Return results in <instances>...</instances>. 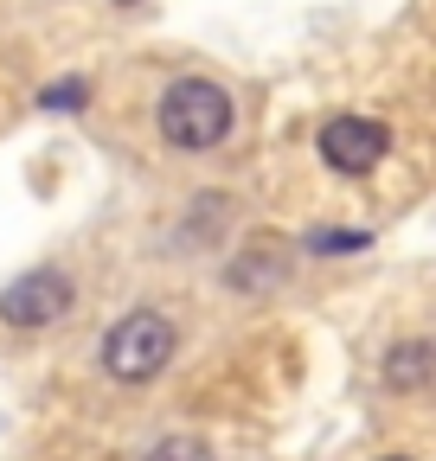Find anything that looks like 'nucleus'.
<instances>
[{"mask_svg":"<svg viewBox=\"0 0 436 461\" xmlns=\"http://www.w3.org/2000/svg\"><path fill=\"white\" fill-rule=\"evenodd\" d=\"M225 135H232V96L212 77H180L160 90V141L168 148L199 154V148H218Z\"/></svg>","mask_w":436,"mask_h":461,"instance_id":"1","label":"nucleus"},{"mask_svg":"<svg viewBox=\"0 0 436 461\" xmlns=\"http://www.w3.org/2000/svg\"><path fill=\"white\" fill-rule=\"evenodd\" d=\"M174 321H160L148 308L123 314L116 327L103 333V372L116 378V384H154L160 372L174 366Z\"/></svg>","mask_w":436,"mask_h":461,"instance_id":"2","label":"nucleus"},{"mask_svg":"<svg viewBox=\"0 0 436 461\" xmlns=\"http://www.w3.org/2000/svg\"><path fill=\"white\" fill-rule=\"evenodd\" d=\"M71 308H77V288H71L65 269H32V276H20V282H7V295H0V321L20 327V333L59 327Z\"/></svg>","mask_w":436,"mask_h":461,"instance_id":"3","label":"nucleus"},{"mask_svg":"<svg viewBox=\"0 0 436 461\" xmlns=\"http://www.w3.org/2000/svg\"><path fill=\"white\" fill-rule=\"evenodd\" d=\"M386 154H392V135H386V122H372V115H334V122L321 129V160L334 173H372Z\"/></svg>","mask_w":436,"mask_h":461,"instance_id":"4","label":"nucleus"},{"mask_svg":"<svg viewBox=\"0 0 436 461\" xmlns=\"http://www.w3.org/2000/svg\"><path fill=\"white\" fill-rule=\"evenodd\" d=\"M436 378V339H398L386 353V384L392 391H423Z\"/></svg>","mask_w":436,"mask_h":461,"instance_id":"5","label":"nucleus"},{"mask_svg":"<svg viewBox=\"0 0 436 461\" xmlns=\"http://www.w3.org/2000/svg\"><path fill=\"white\" fill-rule=\"evenodd\" d=\"M84 103H90V84H84V77H59V84L39 90V109H51V115H71V109H84Z\"/></svg>","mask_w":436,"mask_h":461,"instance_id":"6","label":"nucleus"},{"mask_svg":"<svg viewBox=\"0 0 436 461\" xmlns=\"http://www.w3.org/2000/svg\"><path fill=\"white\" fill-rule=\"evenodd\" d=\"M366 244H372V230H321L308 250L314 257H334V250H366Z\"/></svg>","mask_w":436,"mask_h":461,"instance_id":"7","label":"nucleus"},{"mask_svg":"<svg viewBox=\"0 0 436 461\" xmlns=\"http://www.w3.org/2000/svg\"><path fill=\"white\" fill-rule=\"evenodd\" d=\"M148 461H212V448H205V442L174 436V442H154V448H148Z\"/></svg>","mask_w":436,"mask_h":461,"instance_id":"8","label":"nucleus"},{"mask_svg":"<svg viewBox=\"0 0 436 461\" xmlns=\"http://www.w3.org/2000/svg\"><path fill=\"white\" fill-rule=\"evenodd\" d=\"M378 461H411V455H378Z\"/></svg>","mask_w":436,"mask_h":461,"instance_id":"9","label":"nucleus"},{"mask_svg":"<svg viewBox=\"0 0 436 461\" xmlns=\"http://www.w3.org/2000/svg\"><path fill=\"white\" fill-rule=\"evenodd\" d=\"M123 7H129V0H123Z\"/></svg>","mask_w":436,"mask_h":461,"instance_id":"10","label":"nucleus"}]
</instances>
